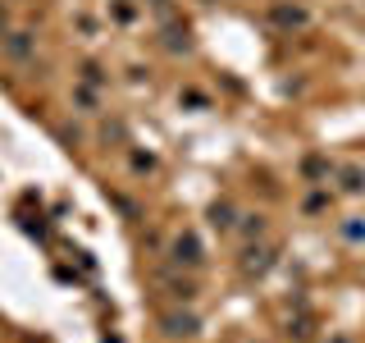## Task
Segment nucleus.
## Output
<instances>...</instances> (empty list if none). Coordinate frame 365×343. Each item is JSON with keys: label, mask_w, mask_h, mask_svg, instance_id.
<instances>
[{"label": "nucleus", "mask_w": 365, "mask_h": 343, "mask_svg": "<svg viewBox=\"0 0 365 343\" xmlns=\"http://www.w3.org/2000/svg\"><path fill=\"white\" fill-rule=\"evenodd\" d=\"M169 252H174V261H178V266H201V261H205L201 238L192 234V229H182V234L174 238V247H169Z\"/></svg>", "instance_id": "nucleus-1"}, {"label": "nucleus", "mask_w": 365, "mask_h": 343, "mask_svg": "<svg viewBox=\"0 0 365 343\" xmlns=\"http://www.w3.org/2000/svg\"><path fill=\"white\" fill-rule=\"evenodd\" d=\"M197 316H187V312H174V316H165V334L169 339H192V334H197Z\"/></svg>", "instance_id": "nucleus-2"}, {"label": "nucleus", "mask_w": 365, "mask_h": 343, "mask_svg": "<svg viewBox=\"0 0 365 343\" xmlns=\"http://www.w3.org/2000/svg\"><path fill=\"white\" fill-rule=\"evenodd\" d=\"M160 284H165L169 297H178V302H192V297H197V284H192V279H169V274H165Z\"/></svg>", "instance_id": "nucleus-3"}, {"label": "nucleus", "mask_w": 365, "mask_h": 343, "mask_svg": "<svg viewBox=\"0 0 365 343\" xmlns=\"http://www.w3.org/2000/svg\"><path fill=\"white\" fill-rule=\"evenodd\" d=\"M274 19H279L283 23V28H302V23H306V9H288V5H279V9H274Z\"/></svg>", "instance_id": "nucleus-4"}, {"label": "nucleus", "mask_w": 365, "mask_h": 343, "mask_svg": "<svg viewBox=\"0 0 365 343\" xmlns=\"http://www.w3.org/2000/svg\"><path fill=\"white\" fill-rule=\"evenodd\" d=\"M242 238H260V234H265V215H242Z\"/></svg>", "instance_id": "nucleus-5"}, {"label": "nucleus", "mask_w": 365, "mask_h": 343, "mask_svg": "<svg viewBox=\"0 0 365 343\" xmlns=\"http://www.w3.org/2000/svg\"><path fill=\"white\" fill-rule=\"evenodd\" d=\"M342 188H347V192H361L365 188V174H361V169H342Z\"/></svg>", "instance_id": "nucleus-6"}, {"label": "nucleus", "mask_w": 365, "mask_h": 343, "mask_svg": "<svg viewBox=\"0 0 365 343\" xmlns=\"http://www.w3.org/2000/svg\"><path fill=\"white\" fill-rule=\"evenodd\" d=\"M215 224H220V229H233V224H237V220H233V206H228V202L215 206Z\"/></svg>", "instance_id": "nucleus-7"}, {"label": "nucleus", "mask_w": 365, "mask_h": 343, "mask_svg": "<svg viewBox=\"0 0 365 343\" xmlns=\"http://www.w3.org/2000/svg\"><path fill=\"white\" fill-rule=\"evenodd\" d=\"M9 55H19V60L28 55V32H14V37H9Z\"/></svg>", "instance_id": "nucleus-8"}, {"label": "nucleus", "mask_w": 365, "mask_h": 343, "mask_svg": "<svg viewBox=\"0 0 365 343\" xmlns=\"http://www.w3.org/2000/svg\"><path fill=\"white\" fill-rule=\"evenodd\" d=\"M342 238H347V243H361L365 229H361V224H342Z\"/></svg>", "instance_id": "nucleus-9"}, {"label": "nucleus", "mask_w": 365, "mask_h": 343, "mask_svg": "<svg viewBox=\"0 0 365 343\" xmlns=\"http://www.w3.org/2000/svg\"><path fill=\"white\" fill-rule=\"evenodd\" d=\"M334 343H347V339H334Z\"/></svg>", "instance_id": "nucleus-10"}]
</instances>
